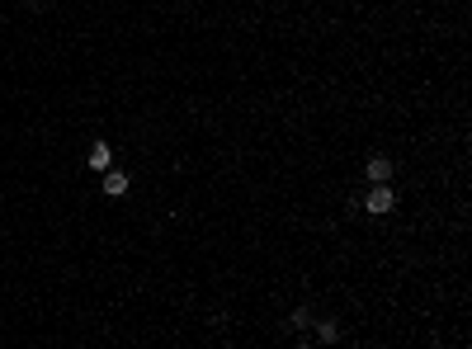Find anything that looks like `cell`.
Here are the masks:
<instances>
[{
    "label": "cell",
    "instance_id": "4",
    "mask_svg": "<svg viewBox=\"0 0 472 349\" xmlns=\"http://www.w3.org/2000/svg\"><path fill=\"white\" fill-rule=\"evenodd\" d=\"M104 193H113V198H118V193H128V174L123 170H104Z\"/></svg>",
    "mask_w": 472,
    "mask_h": 349
},
{
    "label": "cell",
    "instance_id": "5",
    "mask_svg": "<svg viewBox=\"0 0 472 349\" xmlns=\"http://www.w3.org/2000/svg\"><path fill=\"white\" fill-rule=\"evenodd\" d=\"M316 335H321V340H335V335H340V326H335V321H321V326H316Z\"/></svg>",
    "mask_w": 472,
    "mask_h": 349
},
{
    "label": "cell",
    "instance_id": "2",
    "mask_svg": "<svg viewBox=\"0 0 472 349\" xmlns=\"http://www.w3.org/2000/svg\"><path fill=\"white\" fill-rule=\"evenodd\" d=\"M364 174H368L373 184H387V179H392V160H387V156H368V165H364Z\"/></svg>",
    "mask_w": 472,
    "mask_h": 349
},
{
    "label": "cell",
    "instance_id": "1",
    "mask_svg": "<svg viewBox=\"0 0 472 349\" xmlns=\"http://www.w3.org/2000/svg\"><path fill=\"white\" fill-rule=\"evenodd\" d=\"M392 189H387V184H373V189H368V198H364V208H368V212H392Z\"/></svg>",
    "mask_w": 472,
    "mask_h": 349
},
{
    "label": "cell",
    "instance_id": "3",
    "mask_svg": "<svg viewBox=\"0 0 472 349\" xmlns=\"http://www.w3.org/2000/svg\"><path fill=\"white\" fill-rule=\"evenodd\" d=\"M85 165L104 174V170H109V165H113V151H109V146H104V142H94V146H90V160H85Z\"/></svg>",
    "mask_w": 472,
    "mask_h": 349
}]
</instances>
